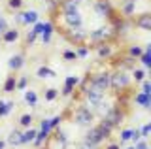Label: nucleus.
Wrapping results in <instances>:
<instances>
[{
  "mask_svg": "<svg viewBox=\"0 0 151 149\" xmlns=\"http://www.w3.org/2000/svg\"><path fill=\"white\" fill-rule=\"evenodd\" d=\"M32 123H34V115L32 113H23L19 117V127H23V128H30Z\"/></svg>",
  "mask_w": 151,
  "mask_h": 149,
  "instance_id": "obj_32",
  "label": "nucleus"
},
{
  "mask_svg": "<svg viewBox=\"0 0 151 149\" xmlns=\"http://www.w3.org/2000/svg\"><path fill=\"white\" fill-rule=\"evenodd\" d=\"M125 149H134V145H132V147H125Z\"/></svg>",
  "mask_w": 151,
  "mask_h": 149,
  "instance_id": "obj_54",
  "label": "nucleus"
},
{
  "mask_svg": "<svg viewBox=\"0 0 151 149\" xmlns=\"http://www.w3.org/2000/svg\"><path fill=\"white\" fill-rule=\"evenodd\" d=\"M130 77H132V81H134V83L144 81L145 77H147V74H145V68H132V70H130Z\"/></svg>",
  "mask_w": 151,
  "mask_h": 149,
  "instance_id": "obj_30",
  "label": "nucleus"
},
{
  "mask_svg": "<svg viewBox=\"0 0 151 149\" xmlns=\"http://www.w3.org/2000/svg\"><path fill=\"white\" fill-rule=\"evenodd\" d=\"M78 85H79V77L78 76H66L64 85H63V89L59 91V95H63V96H74Z\"/></svg>",
  "mask_w": 151,
  "mask_h": 149,
  "instance_id": "obj_14",
  "label": "nucleus"
},
{
  "mask_svg": "<svg viewBox=\"0 0 151 149\" xmlns=\"http://www.w3.org/2000/svg\"><path fill=\"white\" fill-rule=\"evenodd\" d=\"M142 53H144V45H138V44H129L127 45V51H125V55H129V57L136 59V60H138V57Z\"/></svg>",
  "mask_w": 151,
  "mask_h": 149,
  "instance_id": "obj_25",
  "label": "nucleus"
},
{
  "mask_svg": "<svg viewBox=\"0 0 151 149\" xmlns=\"http://www.w3.org/2000/svg\"><path fill=\"white\" fill-rule=\"evenodd\" d=\"M42 29H44V23H42V21H36L34 25H32V30H34V32H36L38 36L42 34Z\"/></svg>",
  "mask_w": 151,
  "mask_h": 149,
  "instance_id": "obj_48",
  "label": "nucleus"
},
{
  "mask_svg": "<svg viewBox=\"0 0 151 149\" xmlns=\"http://www.w3.org/2000/svg\"><path fill=\"white\" fill-rule=\"evenodd\" d=\"M15 83H17V76L15 74L9 72V76L4 80V85H2V91L8 92V95H12V92H15Z\"/></svg>",
  "mask_w": 151,
  "mask_h": 149,
  "instance_id": "obj_23",
  "label": "nucleus"
},
{
  "mask_svg": "<svg viewBox=\"0 0 151 149\" xmlns=\"http://www.w3.org/2000/svg\"><path fill=\"white\" fill-rule=\"evenodd\" d=\"M60 36L72 45H85L87 44V29L78 27V29H57Z\"/></svg>",
  "mask_w": 151,
  "mask_h": 149,
  "instance_id": "obj_4",
  "label": "nucleus"
},
{
  "mask_svg": "<svg viewBox=\"0 0 151 149\" xmlns=\"http://www.w3.org/2000/svg\"><path fill=\"white\" fill-rule=\"evenodd\" d=\"M36 21H40V13H38L36 10H25L23 11V27L34 25Z\"/></svg>",
  "mask_w": 151,
  "mask_h": 149,
  "instance_id": "obj_21",
  "label": "nucleus"
},
{
  "mask_svg": "<svg viewBox=\"0 0 151 149\" xmlns=\"http://www.w3.org/2000/svg\"><path fill=\"white\" fill-rule=\"evenodd\" d=\"M63 121H64V115H63V113H59V115H55V117H51V119H49L51 130L59 128V127H60V123H63Z\"/></svg>",
  "mask_w": 151,
  "mask_h": 149,
  "instance_id": "obj_38",
  "label": "nucleus"
},
{
  "mask_svg": "<svg viewBox=\"0 0 151 149\" xmlns=\"http://www.w3.org/2000/svg\"><path fill=\"white\" fill-rule=\"evenodd\" d=\"M59 6H60V0H47V8H49L51 17L59 13Z\"/></svg>",
  "mask_w": 151,
  "mask_h": 149,
  "instance_id": "obj_37",
  "label": "nucleus"
},
{
  "mask_svg": "<svg viewBox=\"0 0 151 149\" xmlns=\"http://www.w3.org/2000/svg\"><path fill=\"white\" fill-rule=\"evenodd\" d=\"M117 42H106V44H96V45H91V49L96 53L98 60H111L115 57L117 53H119V49H117Z\"/></svg>",
  "mask_w": 151,
  "mask_h": 149,
  "instance_id": "obj_7",
  "label": "nucleus"
},
{
  "mask_svg": "<svg viewBox=\"0 0 151 149\" xmlns=\"http://www.w3.org/2000/svg\"><path fill=\"white\" fill-rule=\"evenodd\" d=\"M0 149H6V140H0Z\"/></svg>",
  "mask_w": 151,
  "mask_h": 149,
  "instance_id": "obj_52",
  "label": "nucleus"
},
{
  "mask_svg": "<svg viewBox=\"0 0 151 149\" xmlns=\"http://www.w3.org/2000/svg\"><path fill=\"white\" fill-rule=\"evenodd\" d=\"M130 25L144 32H149L151 30V13L144 11V13H138L136 17H130Z\"/></svg>",
  "mask_w": 151,
  "mask_h": 149,
  "instance_id": "obj_11",
  "label": "nucleus"
},
{
  "mask_svg": "<svg viewBox=\"0 0 151 149\" xmlns=\"http://www.w3.org/2000/svg\"><path fill=\"white\" fill-rule=\"evenodd\" d=\"M19 38H21V32H19L17 27H13V29H8L2 34V44H15Z\"/></svg>",
  "mask_w": 151,
  "mask_h": 149,
  "instance_id": "obj_19",
  "label": "nucleus"
},
{
  "mask_svg": "<svg viewBox=\"0 0 151 149\" xmlns=\"http://www.w3.org/2000/svg\"><path fill=\"white\" fill-rule=\"evenodd\" d=\"M6 145L9 147H19V145H23V138H21V130H12L9 132V136L6 138Z\"/></svg>",
  "mask_w": 151,
  "mask_h": 149,
  "instance_id": "obj_20",
  "label": "nucleus"
},
{
  "mask_svg": "<svg viewBox=\"0 0 151 149\" xmlns=\"http://www.w3.org/2000/svg\"><path fill=\"white\" fill-rule=\"evenodd\" d=\"M23 6H25V0H8V8H9L12 11L23 10Z\"/></svg>",
  "mask_w": 151,
  "mask_h": 149,
  "instance_id": "obj_36",
  "label": "nucleus"
},
{
  "mask_svg": "<svg viewBox=\"0 0 151 149\" xmlns=\"http://www.w3.org/2000/svg\"><path fill=\"white\" fill-rule=\"evenodd\" d=\"M130 140H132V142H140V140H142V134H140V128H132V136H130Z\"/></svg>",
  "mask_w": 151,
  "mask_h": 149,
  "instance_id": "obj_46",
  "label": "nucleus"
},
{
  "mask_svg": "<svg viewBox=\"0 0 151 149\" xmlns=\"http://www.w3.org/2000/svg\"><path fill=\"white\" fill-rule=\"evenodd\" d=\"M49 136H51V132H45V130H40V128H38L36 138H34V142H32L34 149H42V147H45V145H47V140H49Z\"/></svg>",
  "mask_w": 151,
  "mask_h": 149,
  "instance_id": "obj_18",
  "label": "nucleus"
},
{
  "mask_svg": "<svg viewBox=\"0 0 151 149\" xmlns=\"http://www.w3.org/2000/svg\"><path fill=\"white\" fill-rule=\"evenodd\" d=\"M136 4H138V0H121V6H119V15L125 17V19H130L132 15H134L136 11Z\"/></svg>",
  "mask_w": 151,
  "mask_h": 149,
  "instance_id": "obj_17",
  "label": "nucleus"
},
{
  "mask_svg": "<svg viewBox=\"0 0 151 149\" xmlns=\"http://www.w3.org/2000/svg\"><path fill=\"white\" fill-rule=\"evenodd\" d=\"M138 60L144 64V68H149V66H151V44H147V45L144 47V53L138 57Z\"/></svg>",
  "mask_w": 151,
  "mask_h": 149,
  "instance_id": "obj_27",
  "label": "nucleus"
},
{
  "mask_svg": "<svg viewBox=\"0 0 151 149\" xmlns=\"http://www.w3.org/2000/svg\"><path fill=\"white\" fill-rule=\"evenodd\" d=\"M55 30H57V25H55V21L47 19V21L44 23V29H42V34H40V40H42V44H44V45H49V44H51V40H53V34H55Z\"/></svg>",
  "mask_w": 151,
  "mask_h": 149,
  "instance_id": "obj_15",
  "label": "nucleus"
},
{
  "mask_svg": "<svg viewBox=\"0 0 151 149\" xmlns=\"http://www.w3.org/2000/svg\"><path fill=\"white\" fill-rule=\"evenodd\" d=\"M79 2H93V0H79Z\"/></svg>",
  "mask_w": 151,
  "mask_h": 149,
  "instance_id": "obj_53",
  "label": "nucleus"
},
{
  "mask_svg": "<svg viewBox=\"0 0 151 149\" xmlns=\"http://www.w3.org/2000/svg\"><path fill=\"white\" fill-rule=\"evenodd\" d=\"M93 10H94V13H96L98 17L106 19L108 23L119 13L117 8L111 4V0H93Z\"/></svg>",
  "mask_w": 151,
  "mask_h": 149,
  "instance_id": "obj_5",
  "label": "nucleus"
},
{
  "mask_svg": "<svg viewBox=\"0 0 151 149\" xmlns=\"http://www.w3.org/2000/svg\"><path fill=\"white\" fill-rule=\"evenodd\" d=\"M63 60H66V62H72V60H78V59H76V53H74V49H64V51H63Z\"/></svg>",
  "mask_w": 151,
  "mask_h": 149,
  "instance_id": "obj_40",
  "label": "nucleus"
},
{
  "mask_svg": "<svg viewBox=\"0 0 151 149\" xmlns=\"http://www.w3.org/2000/svg\"><path fill=\"white\" fill-rule=\"evenodd\" d=\"M110 72L111 70H98V72H89V83L96 87L98 91L108 92L110 91Z\"/></svg>",
  "mask_w": 151,
  "mask_h": 149,
  "instance_id": "obj_6",
  "label": "nucleus"
},
{
  "mask_svg": "<svg viewBox=\"0 0 151 149\" xmlns=\"http://www.w3.org/2000/svg\"><path fill=\"white\" fill-rule=\"evenodd\" d=\"M149 132H151V123H145L144 127L140 128V134H142V140H147L149 138Z\"/></svg>",
  "mask_w": 151,
  "mask_h": 149,
  "instance_id": "obj_42",
  "label": "nucleus"
},
{
  "mask_svg": "<svg viewBox=\"0 0 151 149\" xmlns=\"http://www.w3.org/2000/svg\"><path fill=\"white\" fill-rule=\"evenodd\" d=\"M57 15H60V21H63V27H57V29H78V27H83V15L79 10L57 13Z\"/></svg>",
  "mask_w": 151,
  "mask_h": 149,
  "instance_id": "obj_8",
  "label": "nucleus"
},
{
  "mask_svg": "<svg viewBox=\"0 0 151 149\" xmlns=\"http://www.w3.org/2000/svg\"><path fill=\"white\" fill-rule=\"evenodd\" d=\"M0 15H2V11H0Z\"/></svg>",
  "mask_w": 151,
  "mask_h": 149,
  "instance_id": "obj_57",
  "label": "nucleus"
},
{
  "mask_svg": "<svg viewBox=\"0 0 151 149\" xmlns=\"http://www.w3.org/2000/svg\"><path fill=\"white\" fill-rule=\"evenodd\" d=\"M132 85H134V81H132L129 72H123V70H111L110 72V91L115 96L130 95Z\"/></svg>",
  "mask_w": 151,
  "mask_h": 149,
  "instance_id": "obj_1",
  "label": "nucleus"
},
{
  "mask_svg": "<svg viewBox=\"0 0 151 149\" xmlns=\"http://www.w3.org/2000/svg\"><path fill=\"white\" fill-rule=\"evenodd\" d=\"M127 115H129V111H125L123 108H119V106H110V108H108V111L102 115V117L106 119V121H110V123H111L115 128H119L121 123H125Z\"/></svg>",
  "mask_w": 151,
  "mask_h": 149,
  "instance_id": "obj_10",
  "label": "nucleus"
},
{
  "mask_svg": "<svg viewBox=\"0 0 151 149\" xmlns=\"http://www.w3.org/2000/svg\"><path fill=\"white\" fill-rule=\"evenodd\" d=\"M94 127H96V130L100 132V136H102L104 140H106V142L111 138V134L115 132V127H113V125L110 123V121H106L104 117H100V121H98V123L94 125Z\"/></svg>",
  "mask_w": 151,
  "mask_h": 149,
  "instance_id": "obj_16",
  "label": "nucleus"
},
{
  "mask_svg": "<svg viewBox=\"0 0 151 149\" xmlns=\"http://www.w3.org/2000/svg\"><path fill=\"white\" fill-rule=\"evenodd\" d=\"M59 149H76V145H72V143H66V145H63V147H59Z\"/></svg>",
  "mask_w": 151,
  "mask_h": 149,
  "instance_id": "obj_51",
  "label": "nucleus"
},
{
  "mask_svg": "<svg viewBox=\"0 0 151 149\" xmlns=\"http://www.w3.org/2000/svg\"><path fill=\"white\" fill-rule=\"evenodd\" d=\"M96 119V115H94V111L89 108V106L85 104H79L78 108H72V111H70V121L72 123H76L78 127H83V128H89L93 127V121Z\"/></svg>",
  "mask_w": 151,
  "mask_h": 149,
  "instance_id": "obj_3",
  "label": "nucleus"
},
{
  "mask_svg": "<svg viewBox=\"0 0 151 149\" xmlns=\"http://www.w3.org/2000/svg\"><path fill=\"white\" fill-rule=\"evenodd\" d=\"M134 104H138L140 108L144 110H149L151 108V95H144V92H136L134 95Z\"/></svg>",
  "mask_w": 151,
  "mask_h": 149,
  "instance_id": "obj_22",
  "label": "nucleus"
},
{
  "mask_svg": "<svg viewBox=\"0 0 151 149\" xmlns=\"http://www.w3.org/2000/svg\"><path fill=\"white\" fill-rule=\"evenodd\" d=\"M13 23H15V27H23V10L13 11Z\"/></svg>",
  "mask_w": 151,
  "mask_h": 149,
  "instance_id": "obj_43",
  "label": "nucleus"
},
{
  "mask_svg": "<svg viewBox=\"0 0 151 149\" xmlns=\"http://www.w3.org/2000/svg\"><path fill=\"white\" fill-rule=\"evenodd\" d=\"M55 76H57V72L53 68H49L47 64H42L36 70V77H40V80H49V77H55Z\"/></svg>",
  "mask_w": 151,
  "mask_h": 149,
  "instance_id": "obj_24",
  "label": "nucleus"
},
{
  "mask_svg": "<svg viewBox=\"0 0 151 149\" xmlns=\"http://www.w3.org/2000/svg\"><path fill=\"white\" fill-rule=\"evenodd\" d=\"M104 149H121V143H117V142H111V143H108Z\"/></svg>",
  "mask_w": 151,
  "mask_h": 149,
  "instance_id": "obj_50",
  "label": "nucleus"
},
{
  "mask_svg": "<svg viewBox=\"0 0 151 149\" xmlns=\"http://www.w3.org/2000/svg\"><path fill=\"white\" fill-rule=\"evenodd\" d=\"M83 142H87L89 145H93V147H98V149H100V145H102L104 142H106V140L100 136V132L96 130V127H89V130L85 132Z\"/></svg>",
  "mask_w": 151,
  "mask_h": 149,
  "instance_id": "obj_13",
  "label": "nucleus"
},
{
  "mask_svg": "<svg viewBox=\"0 0 151 149\" xmlns=\"http://www.w3.org/2000/svg\"><path fill=\"white\" fill-rule=\"evenodd\" d=\"M0 44H2V34H0Z\"/></svg>",
  "mask_w": 151,
  "mask_h": 149,
  "instance_id": "obj_55",
  "label": "nucleus"
},
{
  "mask_svg": "<svg viewBox=\"0 0 151 149\" xmlns=\"http://www.w3.org/2000/svg\"><path fill=\"white\" fill-rule=\"evenodd\" d=\"M36 132H38V128H25V132H21V138H23V145H28V143H32L34 142V138H36Z\"/></svg>",
  "mask_w": 151,
  "mask_h": 149,
  "instance_id": "obj_28",
  "label": "nucleus"
},
{
  "mask_svg": "<svg viewBox=\"0 0 151 149\" xmlns=\"http://www.w3.org/2000/svg\"><path fill=\"white\" fill-rule=\"evenodd\" d=\"M40 130H45V132H51V125H49V119H42V121H40Z\"/></svg>",
  "mask_w": 151,
  "mask_h": 149,
  "instance_id": "obj_45",
  "label": "nucleus"
},
{
  "mask_svg": "<svg viewBox=\"0 0 151 149\" xmlns=\"http://www.w3.org/2000/svg\"><path fill=\"white\" fill-rule=\"evenodd\" d=\"M38 38H40V36H38L36 32H34V30L30 29V30H28L27 34H25V47H30V45H34Z\"/></svg>",
  "mask_w": 151,
  "mask_h": 149,
  "instance_id": "obj_34",
  "label": "nucleus"
},
{
  "mask_svg": "<svg viewBox=\"0 0 151 149\" xmlns=\"http://www.w3.org/2000/svg\"><path fill=\"white\" fill-rule=\"evenodd\" d=\"M76 149H98V147H93V145H89L87 142H81V143H79V145L76 147Z\"/></svg>",
  "mask_w": 151,
  "mask_h": 149,
  "instance_id": "obj_49",
  "label": "nucleus"
},
{
  "mask_svg": "<svg viewBox=\"0 0 151 149\" xmlns=\"http://www.w3.org/2000/svg\"><path fill=\"white\" fill-rule=\"evenodd\" d=\"M25 102H27V104L28 106H30V108H38V92L36 91H25Z\"/></svg>",
  "mask_w": 151,
  "mask_h": 149,
  "instance_id": "obj_31",
  "label": "nucleus"
},
{
  "mask_svg": "<svg viewBox=\"0 0 151 149\" xmlns=\"http://www.w3.org/2000/svg\"><path fill=\"white\" fill-rule=\"evenodd\" d=\"M57 98H59V89L49 87V89L44 91V100H45V102H55Z\"/></svg>",
  "mask_w": 151,
  "mask_h": 149,
  "instance_id": "obj_33",
  "label": "nucleus"
},
{
  "mask_svg": "<svg viewBox=\"0 0 151 149\" xmlns=\"http://www.w3.org/2000/svg\"><path fill=\"white\" fill-rule=\"evenodd\" d=\"M110 64H111V68L113 70H123V72H130L132 68H136V59H132L129 57V55H125V53H117L115 57H113L110 60Z\"/></svg>",
  "mask_w": 151,
  "mask_h": 149,
  "instance_id": "obj_9",
  "label": "nucleus"
},
{
  "mask_svg": "<svg viewBox=\"0 0 151 149\" xmlns=\"http://www.w3.org/2000/svg\"><path fill=\"white\" fill-rule=\"evenodd\" d=\"M13 108H15L13 100H0V117H8L13 111Z\"/></svg>",
  "mask_w": 151,
  "mask_h": 149,
  "instance_id": "obj_26",
  "label": "nucleus"
},
{
  "mask_svg": "<svg viewBox=\"0 0 151 149\" xmlns=\"http://www.w3.org/2000/svg\"><path fill=\"white\" fill-rule=\"evenodd\" d=\"M106 42H119V38L115 36L113 29L110 27V23L100 25L98 29H94L91 32H87V45H96V44H106Z\"/></svg>",
  "mask_w": 151,
  "mask_h": 149,
  "instance_id": "obj_2",
  "label": "nucleus"
},
{
  "mask_svg": "<svg viewBox=\"0 0 151 149\" xmlns=\"http://www.w3.org/2000/svg\"><path fill=\"white\" fill-rule=\"evenodd\" d=\"M42 149H47V147H42Z\"/></svg>",
  "mask_w": 151,
  "mask_h": 149,
  "instance_id": "obj_56",
  "label": "nucleus"
},
{
  "mask_svg": "<svg viewBox=\"0 0 151 149\" xmlns=\"http://www.w3.org/2000/svg\"><path fill=\"white\" fill-rule=\"evenodd\" d=\"M27 64V57H25V53H15V55H12L8 60V68H9V72L12 74H17V72H21L23 66Z\"/></svg>",
  "mask_w": 151,
  "mask_h": 149,
  "instance_id": "obj_12",
  "label": "nucleus"
},
{
  "mask_svg": "<svg viewBox=\"0 0 151 149\" xmlns=\"http://www.w3.org/2000/svg\"><path fill=\"white\" fill-rule=\"evenodd\" d=\"M28 76H17V83H15V91H27L28 87Z\"/></svg>",
  "mask_w": 151,
  "mask_h": 149,
  "instance_id": "obj_35",
  "label": "nucleus"
},
{
  "mask_svg": "<svg viewBox=\"0 0 151 149\" xmlns=\"http://www.w3.org/2000/svg\"><path fill=\"white\" fill-rule=\"evenodd\" d=\"M140 92H144V95H151V81L145 77L144 81H140Z\"/></svg>",
  "mask_w": 151,
  "mask_h": 149,
  "instance_id": "obj_39",
  "label": "nucleus"
},
{
  "mask_svg": "<svg viewBox=\"0 0 151 149\" xmlns=\"http://www.w3.org/2000/svg\"><path fill=\"white\" fill-rule=\"evenodd\" d=\"M74 53H76V59H78V60H83V59H87L89 55H91V47H89L87 44H85V45H76Z\"/></svg>",
  "mask_w": 151,
  "mask_h": 149,
  "instance_id": "obj_29",
  "label": "nucleus"
},
{
  "mask_svg": "<svg viewBox=\"0 0 151 149\" xmlns=\"http://www.w3.org/2000/svg\"><path fill=\"white\" fill-rule=\"evenodd\" d=\"M130 136H132V128H123L121 130V145H123V143H125V142H129V140H130Z\"/></svg>",
  "mask_w": 151,
  "mask_h": 149,
  "instance_id": "obj_41",
  "label": "nucleus"
},
{
  "mask_svg": "<svg viewBox=\"0 0 151 149\" xmlns=\"http://www.w3.org/2000/svg\"><path fill=\"white\" fill-rule=\"evenodd\" d=\"M134 149H149L147 140H140V142H136L134 143Z\"/></svg>",
  "mask_w": 151,
  "mask_h": 149,
  "instance_id": "obj_47",
  "label": "nucleus"
},
{
  "mask_svg": "<svg viewBox=\"0 0 151 149\" xmlns=\"http://www.w3.org/2000/svg\"><path fill=\"white\" fill-rule=\"evenodd\" d=\"M9 29V25H8V21H6V17L4 15H0V34H4Z\"/></svg>",
  "mask_w": 151,
  "mask_h": 149,
  "instance_id": "obj_44",
  "label": "nucleus"
}]
</instances>
